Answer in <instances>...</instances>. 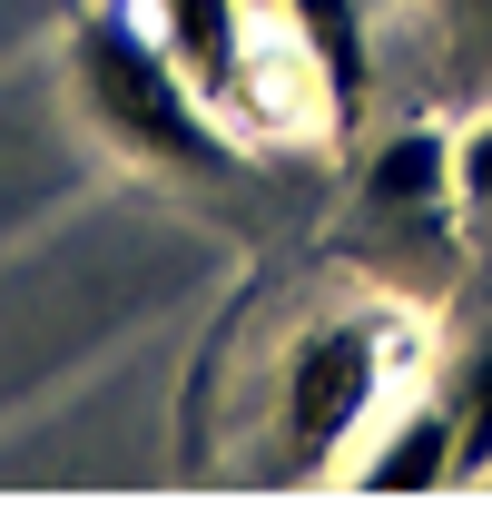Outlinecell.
I'll use <instances>...</instances> for the list:
<instances>
[{
    "instance_id": "6da1fadb",
    "label": "cell",
    "mask_w": 492,
    "mask_h": 512,
    "mask_svg": "<svg viewBox=\"0 0 492 512\" xmlns=\"http://www.w3.org/2000/svg\"><path fill=\"white\" fill-rule=\"evenodd\" d=\"M69 89H79V109L89 128L138 158V168H168V178H237V138L217 128V109L197 99V79H187L138 20L119 10H89L79 20V40H69Z\"/></svg>"
},
{
    "instance_id": "7a4b0ae2",
    "label": "cell",
    "mask_w": 492,
    "mask_h": 512,
    "mask_svg": "<svg viewBox=\"0 0 492 512\" xmlns=\"http://www.w3.org/2000/svg\"><path fill=\"white\" fill-rule=\"evenodd\" d=\"M374 394H384V325L374 316H325L286 345V375H276V404H286V473H335L345 444L374 424Z\"/></svg>"
},
{
    "instance_id": "3957f363",
    "label": "cell",
    "mask_w": 492,
    "mask_h": 512,
    "mask_svg": "<svg viewBox=\"0 0 492 512\" xmlns=\"http://www.w3.org/2000/svg\"><path fill=\"white\" fill-rule=\"evenodd\" d=\"M286 30L315 69V99L335 119H355L374 89V50H365V0H286Z\"/></svg>"
},
{
    "instance_id": "277c9868",
    "label": "cell",
    "mask_w": 492,
    "mask_h": 512,
    "mask_svg": "<svg viewBox=\"0 0 492 512\" xmlns=\"http://www.w3.org/2000/svg\"><path fill=\"white\" fill-rule=\"evenodd\" d=\"M158 50L197 79L207 109H227L246 79V30H237V0H158Z\"/></svg>"
},
{
    "instance_id": "5b68a950",
    "label": "cell",
    "mask_w": 492,
    "mask_h": 512,
    "mask_svg": "<svg viewBox=\"0 0 492 512\" xmlns=\"http://www.w3.org/2000/svg\"><path fill=\"white\" fill-rule=\"evenodd\" d=\"M345 473L365 493H433V483H453V404L433 394L414 414H394V434L365 444V453H345Z\"/></svg>"
},
{
    "instance_id": "8992f818",
    "label": "cell",
    "mask_w": 492,
    "mask_h": 512,
    "mask_svg": "<svg viewBox=\"0 0 492 512\" xmlns=\"http://www.w3.org/2000/svg\"><path fill=\"white\" fill-rule=\"evenodd\" d=\"M453 197V138H433V128H404V138H384L365 168V207L374 217H424Z\"/></svg>"
},
{
    "instance_id": "52a82bcc",
    "label": "cell",
    "mask_w": 492,
    "mask_h": 512,
    "mask_svg": "<svg viewBox=\"0 0 492 512\" xmlns=\"http://www.w3.org/2000/svg\"><path fill=\"white\" fill-rule=\"evenodd\" d=\"M453 483H483L492 473V335L463 355V375H453Z\"/></svg>"
},
{
    "instance_id": "ba28073f",
    "label": "cell",
    "mask_w": 492,
    "mask_h": 512,
    "mask_svg": "<svg viewBox=\"0 0 492 512\" xmlns=\"http://www.w3.org/2000/svg\"><path fill=\"white\" fill-rule=\"evenodd\" d=\"M453 188L473 197V207H492V119L463 128V148H453Z\"/></svg>"
},
{
    "instance_id": "9c48e42d",
    "label": "cell",
    "mask_w": 492,
    "mask_h": 512,
    "mask_svg": "<svg viewBox=\"0 0 492 512\" xmlns=\"http://www.w3.org/2000/svg\"><path fill=\"white\" fill-rule=\"evenodd\" d=\"M433 10H443L463 40H492V0H433Z\"/></svg>"
}]
</instances>
